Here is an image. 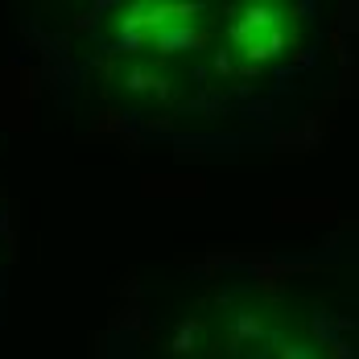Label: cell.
Masks as SVG:
<instances>
[{"label":"cell","mask_w":359,"mask_h":359,"mask_svg":"<svg viewBox=\"0 0 359 359\" xmlns=\"http://www.w3.org/2000/svg\"><path fill=\"white\" fill-rule=\"evenodd\" d=\"M236 41L248 58H273L285 46V21L277 17V8H252L236 25Z\"/></svg>","instance_id":"obj_1"}]
</instances>
